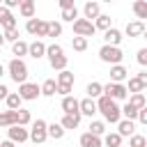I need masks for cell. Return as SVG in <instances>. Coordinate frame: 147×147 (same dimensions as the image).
<instances>
[{
    "label": "cell",
    "mask_w": 147,
    "mask_h": 147,
    "mask_svg": "<svg viewBox=\"0 0 147 147\" xmlns=\"http://www.w3.org/2000/svg\"><path fill=\"white\" fill-rule=\"evenodd\" d=\"M96 106H99V113L103 115V119H106V122L117 124V122L122 119V108H119V106H117V101H115V99H110L108 94H101V96L96 99Z\"/></svg>",
    "instance_id": "cell-1"
},
{
    "label": "cell",
    "mask_w": 147,
    "mask_h": 147,
    "mask_svg": "<svg viewBox=\"0 0 147 147\" xmlns=\"http://www.w3.org/2000/svg\"><path fill=\"white\" fill-rule=\"evenodd\" d=\"M99 60L106 62V64H122L124 60V53L119 46H110V44H103L99 48Z\"/></svg>",
    "instance_id": "cell-2"
},
{
    "label": "cell",
    "mask_w": 147,
    "mask_h": 147,
    "mask_svg": "<svg viewBox=\"0 0 147 147\" xmlns=\"http://www.w3.org/2000/svg\"><path fill=\"white\" fill-rule=\"evenodd\" d=\"M7 74L11 76L14 83H25L28 80V64L23 62V57H14L9 64H7Z\"/></svg>",
    "instance_id": "cell-3"
},
{
    "label": "cell",
    "mask_w": 147,
    "mask_h": 147,
    "mask_svg": "<svg viewBox=\"0 0 147 147\" xmlns=\"http://www.w3.org/2000/svg\"><path fill=\"white\" fill-rule=\"evenodd\" d=\"M30 140L34 145H41L48 140V122L46 119H34L30 124Z\"/></svg>",
    "instance_id": "cell-4"
},
{
    "label": "cell",
    "mask_w": 147,
    "mask_h": 147,
    "mask_svg": "<svg viewBox=\"0 0 147 147\" xmlns=\"http://www.w3.org/2000/svg\"><path fill=\"white\" fill-rule=\"evenodd\" d=\"M103 94H108L110 99H115V101H124V99H129V90H126V85L124 83H106L103 85Z\"/></svg>",
    "instance_id": "cell-5"
},
{
    "label": "cell",
    "mask_w": 147,
    "mask_h": 147,
    "mask_svg": "<svg viewBox=\"0 0 147 147\" xmlns=\"http://www.w3.org/2000/svg\"><path fill=\"white\" fill-rule=\"evenodd\" d=\"M96 32V25H94V21H90V18H76L74 21V34H80V37H92Z\"/></svg>",
    "instance_id": "cell-6"
},
{
    "label": "cell",
    "mask_w": 147,
    "mask_h": 147,
    "mask_svg": "<svg viewBox=\"0 0 147 147\" xmlns=\"http://www.w3.org/2000/svg\"><path fill=\"white\" fill-rule=\"evenodd\" d=\"M18 94L23 96V101H34V99H39L41 96V85H37V83H21L18 85Z\"/></svg>",
    "instance_id": "cell-7"
},
{
    "label": "cell",
    "mask_w": 147,
    "mask_h": 147,
    "mask_svg": "<svg viewBox=\"0 0 147 147\" xmlns=\"http://www.w3.org/2000/svg\"><path fill=\"white\" fill-rule=\"evenodd\" d=\"M7 136H9V140H14L16 145H21V142L30 140V129H25V126H21V124H11V126L7 129Z\"/></svg>",
    "instance_id": "cell-8"
},
{
    "label": "cell",
    "mask_w": 147,
    "mask_h": 147,
    "mask_svg": "<svg viewBox=\"0 0 147 147\" xmlns=\"http://www.w3.org/2000/svg\"><path fill=\"white\" fill-rule=\"evenodd\" d=\"M99 113V106H96V99L92 96H85L80 99V115H87V117H94Z\"/></svg>",
    "instance_id": "cell-9"
},
{
    "label": "cell",
    "mask_w": 147,
    "mask_h": 147,
    "mask_svg": "<svg viewBox=\"0 0 147 147\" xmlns=\"http://www.w3.org/2000/svg\"><path fill=\"white\" fill-rule=\"evenodd\" d=\"M117 133L122 136V138H131L133 133H136V119H126V117H122L119 122H117Z\"/></svg>",
    "instance_id": "cell-10"
},
{
    "label": "cell",
    "mask_w": 147,
    "mask_h": 147,
    "mask_svg": "<svg viewBox=\"0 0 147 147\" xmlns=\"http://www.w3.org/2000/svg\"><path fill=\"white\" fill-rule=\"evenodd\" d=\"M129 78V69L124 64H110V80L113 83H124Z\"/></svg>",
    "instance_id": "cell-11"
},
{
    "label": "cell",
    "mask_w": 147,
    "mask_h": 147,
    "mask_svg": "<svg viewBox=\"0 0 147 147\" xmlns=\"http://www.w3.org/2000/svg\"><path fill=\"white\" fill-rule=\"evenodd\" d=\"M0 25L7 30V28H16V16L11 14V9L9 7H5V5H0Z\"/></svg>",
    "instance_id": "cell-12"
},
{
    "label": "cell",
    "mask_w": 147,
    "mask_h": 147,
    "mask_svg": "<svg viewBox=\"0 0 147 147\" xmlns=\"http://www.w3.org/2000/svg\"><path fill=\"white\" fill-rule=\"evenodd\" d=\"M78 142H80V147H103V138H101V136H94V133H90V131L83 133Z\"/></svg>",
    "instance_id": "cell-13"
},
{
    "label": "cell",
    "mask_w": 147,
    "mask_h": 147,
    "mask_svg": "<svg viewBox=\"0 0 147 147\" xmlns=\"http://www.w3.org/2000/svg\"><path fill=\"white\" fill-rule=\"evenodd\" d=\"M124 32H126L129 37H142V34H145V23H142L140 18H136V21H131V23H126V28H124Z\"/></svg>",
    "instance_id": "cell-14"
},
{
    "label": "cell",
    "mask_w": 147,
    "mask_h": 147,
    "mask_svg": "<svg viewBox=\"0 0 147 147\" xmlns=\"http://www.w3.org/2000/svg\"><path fill=\"white\" fill-rule=\"evenodd\" d=\"M122 39H124V37H122V32H119L117 28H108V30L103 32V41L110 44V46H119Z\"/></svg>",
    "instance_id": "cell-15"
},
{
    "label": "cell",
    "mask_w": 147,
    "mask_h": 147,
    "mask_svg": "<svg viewBox=\"0 0 147 147\" xmlns=\"http://www.w3.org/2000/svg\"><path fill=\"white\" fill-rule=\"evenodd\" d=\"M46 48H48V46H46L41 39H34V41L30 44L28 55H30V57H34V60H39V57H44V55H46Z\"/></svg>",
    "instance_id": "cell-16"
},
{
    "label": "cell",
    "mask_w": 147,
    "mask_h": 147,
    "mask_svg": "<svg viewBox=\"0 0 147 147\" xmlns=\"http://www.w3.org/2000/svg\"><path fill=\"white\" fill-rule=\"evenodd\" d=\"M62 110L64 113H80V101L76 96L67 94V96H62Z\"/></svg>",
    "instance_id": "cell-17"
},
{
    "label": "cell",
    "mask_w": 147,
    "mask_h": 147,
    "mask_svg": "<svg viewBox=\"0 0 147 147\" xmlns=\"http://www.w3.org/2000/svg\"><path fill=\"white\" fill-rule=\"evenodd\" d=\"M99 14H101V7H99V2H94V0H87V2H85V7H83V16H85V18H90V21H94Z\"/></svg>",
    "instance_id": "cell-18"
},
{
    "label": "cell",
    "mask_w": 147,
    "mask_h": 147,
    "mask_svg": "<svg viewBox=\"0 0 147 147\" xmlns=\"http://www.w3.org/2000/svg\"><path fill=\"white\" fill-rule=\"evenodd\" d=\"M34 11H37L34 0H21V5H18V14H21L23 18H34Z\"/></svg>",
    "instance_id": "cell-19"
},
{
    "label": "cell",
    "mask_w": 147,
    "mask_h": 147,
    "mask_svg": "<svg viewBox=\"0 0 147 147\" xmlns=\"http://www.w3.org/2000/svg\"><path fill=\"white\" fill-rule=\"evenodd\" d=\"M64 129H78V124H80V113H64V117H62V122H60Z\"/></svg>",
    "instance_id": "cell-20"
},
{
    "label": "cell",
    "mask_w": 147,
    "mask_h": 147,
    "mask_svg": "<svg viewBox=\"0 0 147 147\" xmlns=\"http://www.w3.org/2000/svg\"><path fill=\"white\" fill-rule=\"evenodd\" d=\"M11 124H16V110L7 108L0 113V129H9Z\"/></svg>",
    "instance_id": "cell-21"
},
{
    "label": "cell",
    "mask_w": 147,
    "mask_h": 147,
    "mask_svg": "<svg viewBox=\"0 0 147 147\" xmlns=\"http://www.w3.org/2000/svg\"><path fill=\"white\" fill-rule=\"evenodd\" d=\"M55 94H57V80L46 78L41 83V96H55Z\"/></svg>",
    "instance_id": "cell-22"
},
{
    "label": "cell",
    "mask_w": 147,
    "mask_h": 147,
    "mask_svg": "<svg viewBox=\"0 0 147 147\" xmlns=\"http://www.w3.org/2000/svg\"><path fill=\"white\" fill-rule=\"evenodd\" d=\"M64 133H67V129H64L60 122L48 124V138H53V140H62V138H64Z\"/></svg>",
    "instance_id": "cell-23"
},
{
    "label": "cell",
    "mask_w": 147,
    "mask_h": 147,
    "mask_svg": "<svg viewBox=\"0 0 147 147\" xmlns=\"http://www.w3.org/2000/svg\"><path fill=\"white\" fill-rule=\"evenodd\" d=\"M131 9H133L136 18H140V21H145V18H147V0H133Z\"/></svg>",
    "instance_id": "cell-24"
},
{
    "label": "cell",
    "mask_w": 147,
    "mask_h": 147,
    "mask_svg": "<svg viewBox=\"0 0 147 147\" xmlns=\"http://www.w3.org/2000/svg\"><path fill=\"white\" fill-rule=\"evenodd\" d=\"M48 62H51V69H55V71H62V69H67V64H69V57H67V55H53V57H48Z\"/></svg>",
    "instance_id": "cell-25"
},
{
    "label": "cell",
    "mask_w": 147,
    "mask_h": 147,
    "mask_svg": "<svg viewBox=\"0 0 147 147\" xmlns=\"http://www.w3.org/2000/svg\"><path fill=\"white\" fill-rule=\"evenodd\" d=\"M28 51H30V44H28V41H23V39H18V41H14V44H11V53H14L16 57L28 55Z\"/></svg>",
    "instance_id": "cell-26"
},
{
    "label": "cell",
    "mask_w": 147,
    "mask_h": 147,
    "mask_svg": "<svg viewBox=\"0 0 147 147\" xmlns=\"http://www.w3.org/2000/svg\"><path fill=\"white\" fill-rule=\"evenodd\" d=\"M5 103H7V108L18 110V108H21V103H23V96H21L18 92H9V94H7V99H5Z\"/></svg>",
    "instance_id": "cell-27"
},
{
    "label": "cell",
    "mask_w": 147,
    "mask_h": 147,
    "mask_svg": "<svg viewBox=\"0 0 147 147\" xmlns=\"http://www.w3.org/2000/svg\"><path fill=\"white\" fill-rule=\"evenodd\" d=\"M94 25H96V30H108V28H113V18L108 16V14H99L96 18H94Z\"/></svg>",
    "instance_id": "cell-28"
},
{
    "label": "cell",
    "mask_w": 147,
    "mask_h": 147,
    "mask_svg": "<svg viewBox=\"0 0 147 147\" xmlns=\"http://www.w3.org/2000/svg\"><path fill=\"white\" fill-rule=\"evenodd\" d=\"M85 92H87V96H92V99H99V96L103 94V85H101V83H96V80H92V83H87Z\"/></svg>",
    "instance_id": "cell-29"
},
{
    "label": "cell",
    "mask_w": 147,
    "mask_h": 147,
    "mask_svg": "<svg viewBox=\"0 0 147 147\" xmlns=\"http://www.w3.org/2000/svg\"><path fill=\"white\" fill-rule=\"evenodd\" d=\"M103 145H106V147H122V136H119L117 131L106 133V136H103Z\"/></svg>",
    "instance_id": "cell-30"
},
{
    "label": "cell",
    "mask_w": 147,
    "mask_h": 147,
    "mask_svg": "<svg viewBox=\"0 0 147 147\" xmlns=\"http://www.w3.org/2000/svg\"><path fill=\"white\" fill-rule=\"evenodd\" d=\"M129 103H131V106H136V108L140 110V108H145V106H147V99H145V94H142V92H133V94H129Z\"/></svg>",
    "instance_id": "cell-31"
},
{
    "label": "cell",
    "mask_w": 147,
    "mask_h": 147,
    "mask_svg": "<svg viewBox=\"0 0 147 147\" xmlns=\"http://www.w3.org/2000/svg\"><path fill=\"white\" fill-rule=\"evenodd\" d=\"M16 124H21V126H28V124H32V115H30V110H25V108H18V110H16Z\"/></svg>",
    "instance_id": "cell-32"
},
{
    "label": "cell",
    "mask_w": 147,
    "mask_h": 147,
    "mask_svg": "<svg viewBox=\"0 0 147 147\" xmlns=\"http://www.w3.org/2000/svg\"><path fill=\"white\" fill-rule=\"evenodd\" d=\"M74 80H76V76H74L69 69L57 71V83H62V85H74Z\"/></svg>",
    "instance_id": "cell-33"
},
{
    "label": "cell",
    "mask_w": 147,
    "mask_h": 147,
    "mask_svg": "<svg viewBox=\"0 0 147 147\" xmlns=\"http://www.w3.org/2000/svg\"><path fill=\"white\" fill-rule=\"evenodd\" d=\"M60 18H62V21H67V23H74V21L78 18V9H76V7L62 9V11H60Z\"/></svg>",
    "instance_id": "cell-34"
},
{
    "label": "cell",
    "mask_w": 147,
    "mask_h": 147,
    "mask_svg": "<svg viewBox=\"0 0 147 147\" xmlns=\"http://www.w3.org/2000/svg\"><path fill=\"white\" fill-rule=\"evenodd\" d=\"M71 46H74V51H78V53L87 51V37H80V34H76V37L71 39Z\"/></svg>",
    "instance_id": "cell-35"
},
{
    "label": "cell",
    "mask_w": 147,
    "mask_h": 147,
    "mask_svg": "<svg viewBox=\"0 0 147 147\" xmlns=\"http://www.w3.org/2000/svg\"><path fill=\"white\" fill-rule=\"evenodd\" d=\"M122 117H126V119H138V108L126 101V103L122 106Z\"/></svg>",
    "instance_id": "cell-36"
},
{
    "label": "cell",
    "mask_w": 147,
    "mask_h": 147,
    "mask_svg": "<svg viewBox=\"0 0 147 147\" xmlns=\"http://www.w3.org/2000/svg\"><path fill=\"white\" fill-rule=\"evenodd\" d=\"M90 133H94V136H106V124H103L101 119H92V122H90Z\"/></svg>",
    "instance_id": "cell-37"
},
{
    "label": "cell",
    "mask_w": 147,
    "mask_h": 147,
    "mask_svg": "<svg viewBox=\"0 0 147 147\" xmlns=\"http://www.w3.org/2000/svg\"><path fill=\"white\" fill-rule=\"evenodd\" d=\"M62 34V23L60 21H48V37H60Z\"/></svg>",
    "instance_id": "cell-38"
},
{
    "label": "cell",
    "mask_w": 147,
    "mask_h": 147,
    "mask_svg": "<svg viewBox=\"0 0 147 147\" xmlns=\"http://www.w3.org/2000/svg\"><path fill=\"white\" fill-rule=\"evenodd\" d=\"M126 90H129V94H133V92H145V87H142V83L138 80V76L129 78V85H126Z\"/></svg>",
    "instance_id": "cell-39"
},
{
    "label": "cell",
    "mask_w": 147,
    "mask_h": 147,
    "mask_svg": "<svg viewBox=\"0 0 147 147\" xmlns=\"http://www.w3.org/2000/svg\"><path fill=\"white\" fill-rule=\"evenodd\" d=\"M129 147H147V138H145V136L133 133V136L129 138Z\"/></svg>",
    "instance_id": "cell-40"
},
{
    "label": "cell",
    "mask_w": 147,
    "mask_h": 147,
    "mask_svg": "<svg viewBox=\"0 0 147 147\" xmlns=\"http://www.w3.org/2000/svg\"><path fill=\"white\" fill-rule=\"evenodd\" d=\"M34 37H48V21H44V18L37 21V34Z\"/></svg>",
    "instance_id": "cell-41"
},
{
    "label": "cell",
    "mask_w": 147,
    "mask_h": 147,
    "mask_svg": "<svg viewBox=\"0 0 147 147\" xmlns=\"http://www.w3.org/2000/svg\"><path fill=\"white\" fill-rule=\"evenodd\" d=\"M2 34H5V39H7V41H11V44H14V41H18V37H21L18 28H7Z\"/></svg>",
    "instance_id": "cell-42"
},
{
    "label": "cell",
    "mask_w": 147,
    "mask_h": 147,
    "mask_svg": "<svg viewBox=\"0 0 147 147\" xmlns=\"http://www.w3.org/2000/svg\"><path fill=\"white\" fill-rule=\"evenodd\" d=\"M53 55H64V48L60 44H48L46 48V57H53Z\"/></svg>",
    "instance_id": "cell-43"
},
{
    "label": "cell",
    "mask_w": 147,
    "mask_h": 147,
    "mask_svg": "<svg viewBox=\"0 0 147 147\" xmlns=\"http://www.w3.org/2000/svg\"><path fill=\"white\" fill-rule=\"evenodd\" d=\"M37 21H39V18H28V23H25V32L32 34V37L37 34Z\"/></svg>",
    "instance_id": "cell-44"
},
{
    "label": "cell",
    "mask_w": 147,
    "mask_h": 147,
    "mask_svg": "<svg viewBox=\"0 0 147 147\" xmlns=\"http://www.w3.org/2000/svg\"><path fill=\"white\" fill-rule=\"evenodd\" d=\"M136 60H138V64H140V67H147V48H140Z\"/></svg>",
    "instance_id": "cell-45"
},
{
    "label": "cell",
    "mask_w": 147,
    "mask_h": 147,
    "mask_svg": "<svg viewBox=\"0 0 147 147\" xmlns=\"http://www.w3.org/2000/svg\"><path fill=\"white\" fill-rule=\"evenodd\" d=\"M71 87H74V85H62V83H57V94L67 96V94H71Z\"/></svg>",
    "instance_id": "cell-46"
},
{
    "label": "cell",
    "mask_w": 147,
    "mask_h": 147,
    "mask_svg": "<svg viewBox=\"0 0 147 147\" xmlns=\"http://www.w3.org/2000/svg\"><path fill=\"white\" fill-rule=\"evenodd\" d=\"M138 122H140V124H145V126H147V106H145V108H140V110H138Z\"/></svg>",
    "instance_id": "cell-47"
},
{
    "label": "cell",
    "mask_w": 147,
    "mask_h": 147,
    "mask_svg": "<svg viewBox=\"0 0 147 147\" xmlns=\"http://www.w3.org/2000/svg\"><path fill=\"white\" fill-rule=\"evenodd\" d=\"M57 5H60V9H69V7H76V2H74V0H57Z\"/></svg>",
    "instance_id": "cell-48"
},
{
    "label": "cell",
    "mask_w": 147,
    "mask_h": 147,
    "mask_svg": "<svg viewBox=\"0 0 147 147\" xmlns=\"http://www.w3.org/2000/svg\"><path fill=\"white\" fill-rule=\"evenodd\" d=\"M2 5H5V7H9V9H14V7H18V5H21V0H2Z\"/></svg>",
    "instance_id": "cell-49"
},
{
    "label": "cell",
    "mask_w": 147,
    "mask_h": 147,
    "mask_svg": "<svg viewBox=\"0 0 147 147\" xmlns=\"http://www.w3.org/2000/svg\"><path fill=\"white\" fill-rule=\"evenodd\" d=\"M7 94H9V87L0 83V101H5V99H7Z\"/></svg>",
    "instance_id": "cell-50"
},
{
    "label": "cell",
    "mask_w": 147,
    "mask_h": 147,
    "mask_svg": "<svg viewBox=\"0 0 147 147\" xmlns=\"http://www.w3.org/2000/svg\"><path fill=\"white\" fill-rule=\"evenodd\" d=\"M138 80H140V83H142V87L147 90V71H140V74H138Z\"/></svg>",
    "instance_id": "cell-51"
},
{
    "label": "cell",
    "mask_w": 147,
    "mask_h": 147,
    "mask_svg": "<svg viewBox=\"0 0 147 147\" xmlns=\"http://www.w3.org/2000/svg\"><path fill=\"white\" fill-rule=\"evenodd\" d=\"M0 147H16V142L7 138V140H2V142H0Z\"/></svg>",
    "instance_id": "cell-52"
},
{
    "label": "cell",
    "mask_w": 147,
    "mask_h": 147,
    "mask_svg": "<svg viewBox=\"0 0 147 147\" xmlns=\"http://www.w3.org/2000/svg\"><path fill=\"white\" fill-rule=\"evenodd\" d=\"M5 41H7V39H5V34H2V32H0V48H2V46H5Z\"/></svg>",
    "instance_id": "cell-53"
},
{
    "label": "cell",
    "mask_w": 147,
    "mask_h": 147,
    "mask_svg": "<svg viewBox=\"0 0 147 147\" xmlns=\"http://www.w3.org/2000/svg\"><path fill=\"white\" fill-rule=\"evenodd\" d=\"M5 71H7V69H5V64H0V78L5 76Z\"/></svg>",
    "instance_id": "cell-54"
},
{
    "label": "cell",
    "mask_w": 147,
    "mask_h": 147,
    "mask_svg": "<svg viewBox=\"0 0 147 147\" xmlns=\"http://www.w3.org/2000/svg\"><path fill=\"white\" fill-rule=\"evenodd\" d=\"M142 37H145V39H147V28H145V34H142Z\"/></svg>",
    "instance_id": "cell-55"
},
{
    "label": "cell",
    "mask_w": 147,
    "mask_h": 147,
    "mask_svg": "<svg viewBox=\"0 0 147 147\" xmlns=\"http://www.w3.org/2000/svg\"><path fill=\"white\" fill-rule=\"evenodd\" d=\"M103 2H113V0H103Z\"/></svg>",
    "instance_id": "cell-56"
},
{
    "label": "cell",
    "mask_w": 147,
    "mask_h": 147,
    "mask_svg": "<svg viewBox=\"0 0 147 147\" xmlns=\"http://www.w3.org/2000/svg\"><path fill=\"white\" fill-rule=\"evenodd\" d=\"M0 5H2V0H0Z\"/></svg>",
    "instance_id": "cell-57"
}]
</instances>
